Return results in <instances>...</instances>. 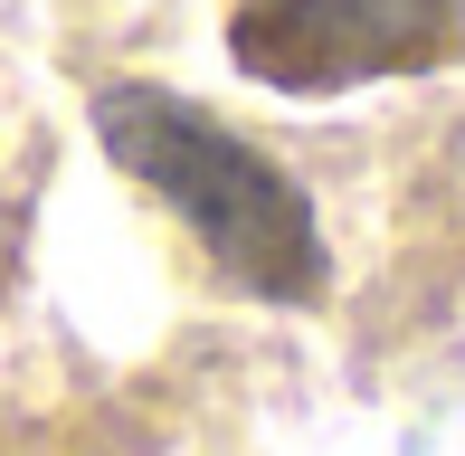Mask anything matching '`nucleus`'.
I'll use <instances>...</instances> for the list:
<instances>
[{
	"mask_svg": "<svg viewBox=\"0 0 465 456\" xmlns=\"http://www.w3.org/2000/svg\"><path fill=\"white\" fill-rule=\"evenodd\" d=\"M95 143L114 153L124 181L172 210L200 257L219 266L238 295L257 304H313L332 285V247L313 219L304 181L285 162H266L247 134H228L209 105H190L181 86L153 76H104L95 86Z\"/></svg>",
	"mask_w": 465,
	"mask_h": 456,
	"instance_id": "nucleus-1",
	"label": "nucleus"
},
{
	"mask_svg": "<svg viewBox=\"0 0 465 456\" xmlns=\"http://www.w3.org/2000/svg\"><path fill=\"white\" fill-rule=\"evenodd\" d=\"M465 48V0H238L228 57L276 95H351L428 76Z\"/></svg>",
	"mask_w": 465,
	"mask_h": 456,
	"instance_id": "nucleus-2",
	"label": "nucleus"
}]
</instances>
